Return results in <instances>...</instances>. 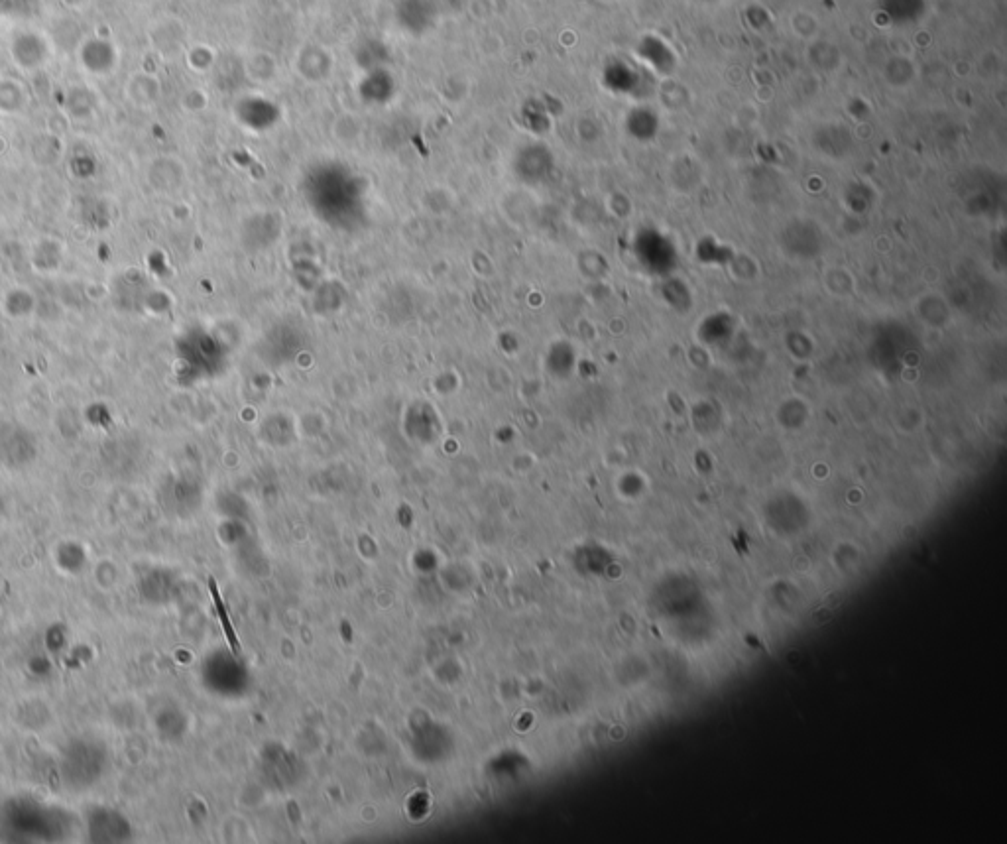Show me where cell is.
<instances>
[{"instance_id":"6da1fadb","label":"cell","mask_w":1007,"mask_h":844,"mask_svg":"<svg viewBox=\"0 0 1007 844\" xmlns=\"http://www.w3.org/2000/svg\"><path fill=\"white\" fill-rule=\"evenodd\" d=\"M209 591H211V597H213V603H215V608H217V612H219V620H221V624H223V630H225V636H227V640H229V644H231L233 652H235V654H238V652H240V644H238L237 634H235V628H233V624H231V620H229V612H227V606H225V603H223V599H221V593H219V587H217V581H215L213 577L209 579Z\"/></svg>"}]
</instances>
